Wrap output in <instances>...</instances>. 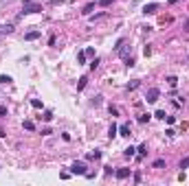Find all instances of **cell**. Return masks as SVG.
<instances>
[{"mask_svg":"<svg viewBox=\"0 0 189 186\" xmlns=\"http://www.w3.org/2000/svg\"><path fill=\"white\" fill-rule=\"evenodd\" d=\"M70 173H73V175H86V164L84 162H73V164H70Z\"/></svg>","mask_w":189,"mask_h":186,"instance_id":"6da1fadb","label":"cell"},{"mask_svg":"<svg viewBox=\"0 0 189 186\" xmlns=\"http://www.w3.org/2000/svg\"><path fill=\"white\" fill-rule=\"evenodd\" d=\"M158 96H161V90L158 88H149L147 92H145V101H147V103H156V101H158Z\"/></svg>","mask_w":189,"mask_h":186,"instance_id":"7a4b0ae2","label":"cell"},{"mask_svg":"<svg viewBox=\"0 0 189 186\" xmlns=\"http://www.w3.org/2000/svg\"><path fill=\"white\" fill-rule=\"evenodd\" d=\"M38 11H42V5H35V2H24L22 7V13H38Z\"/></svg>","mask_w":189,"mask_h":186,"instance_id":"3957f363","label":"cell"},{"mask_svg":"<svg viewBox=\"0 0 189 186\" xmlns=\"http://www.w3.org/2000/svg\"><path fill=\"white\" fill-rule=\"evenodd\" d=\"M156 11H158V5H156V2H149V5L143 7V13L145 15H152V13H156Z\"/></svg>","mask_w":189,"mask_h":186,"instance_id":"277c9868","label":"cell"},{"mask_svg":"<svg viewBox=\"0 0 189 186\" xmlns=\"http://www.w3.org/2000/svg\"><path fill=\"white\" fill-rule=\"evenodd\" d=\"M38 37H40V31H29V33L24 35L26 42H31V39H38Z\"/></svg>","mask_w":189,"mask_h":186,"instance_id":"5b68a950","label":"cell"},{"mask_svg":"<svg viewBox=\"0 0 189 186\" xmlns=\"http://www.w3.org/2000/svg\"><path fill=\"white\" fill-rule=\"evenodd\" d=\"M117 177H119V180H125V177H130V169H119V171H117Z\"/></svg>","mask_w":189,"mask_h":186,"instance_id":"8992f818","label":"cell"},{"mask_svg":"<svg viewBox=\"0 0 189 186\" xmlns=\"http://www.w3.org/2000/svg\"><path fill=\"white\" fill-rule=\"evenodd\" d=\"M119 136H123V138L130 136V127H128V125H121V127H119Z\"/></svg>","mask_w":189,"mask_h":186,"instance_id":"52a82bcc","label":"cell"},{"mask_svg":"<svg viewBox=\"0 0 189 186\" xmlns=\"http://www.w3.org/2000/svg\"><path fill=\"white\" fill-rule=\"evenodd\" d=\"M99 158H101V151H97V149L88 153V160H99Z\"/></svg>","mask_w":189,"mask_h":186,"instance_id":"ba28073f","label":"cell"},{"mask_svg":"<svg viewBox=\"0 0 189 186\" xmlns=\"http://www.w3.org/2000/svg\"><path fill=\"white\" fill-rule=\"evenodd\" d=\"M13 79L9 77V74H0V83H11Z\"/></svg>","mask_w":189,"mask_h":186,"instance_id":"9c48e42d","label":"cell"},{"mask_svg":"<svg viewBox=\"0 0 189 186\" xmlns=\"http://www.w3.org/2000/svg\"><path fill=\"white\" fill-rule=\"evenodd\" d=\"M92 9H94V5L90 2V5H86V7H84V11H81V13H84V15H90V11H92Z\"/></svg>","mask_w":189,"mask_h":186,"instance_id":"30bf717a","label":"cell"},{"mask_svg":"<svg viewBox=\"0 0 189 186\" xmlns=\"http://www.w3.org/2000/svg\"><path fill=\"white\" fill-rule=\"evenodd\" d=\"M31 105H33L35 110H42V101H40V99H33V101H31Z\"/></svg>","mask_w":189,"mask_h":186,"instance_id":"8fae6325","label":"cell"},{"mask_svg":"<svg viewBox=\"0 0 189 186\" xmlns=\"http://www.w3.org/2000/svg\"><path fill=\"white\" fill-rule=\"evenodd\" d=\"M117 132H119V127H117V125H112V127H110V132H108V136H110V138H115Z\"/></svg>","mask_w":189,"mask_h":186,"instance_id":"7c38bea8","label":"cell"},{"mask_svg":"<svg viewBox=\"0 0 189 186\" xmlns=\"http://www.w3.org/2000/svg\"><path fill=\"white\" fill-rule=\"evenodd\" d=\"M86 81H88V79L81 77V79H79V83H77V90H84V88H86Z\"/></svg>","mask_w":189,"mask_h":186,"instance_id":"4fadbf2b","label":"cell"},{"mask_svg":"<svg viewBox=\"0 0 189 186\" xmlns=\"http://www.w3.org/2000/svg\"><path fill=\"white\" fill-rule=\"evenodd\" d=\"M24 129H29V132H33V129H35L33 121H24Z\"/></svg>","mask_w":189,"mask_h":186,"instance_id":"5bb4252c","label":"cell"},{"mask_svg":"<svg viewBox=\"0 0 189 186\" xmlns=\"http://www.w3.org/2000/svg\"><path fill=\"white\" fill-rule=\"evenodd\" d=\"M136 88H139V81H136V79H134V81H130V83H128V90H136Z\"/></svg>","mask_w":189,"mask_h":186,"instance_id":"9a60e30c","label":"cell"},{"mask_svg":"<svg viewBox=\"0 0 189 186\" xmlns=\"http://www.w3.org/2000/svg\"><path fill=\"white\" fill-rule=\"evenodd\" d=\"M134 151H136V149H134V147H128V149H125V151H123V153H125V156H128V158H132V156H134Z\"/></svg>","mask_w":189,"mask_h":186,"instance_id":"2e32d148","label":"cell"},{"mask_svg":"<svg viewBox=\"0 0 189 186\" xmlns=\"http://www.w3.org/2000/svg\"><path fill=\"white\" fill-rule=\"evenodd\" d=\"M13 31V24H2V33H11Z\"/></svg>","mask_w":189,"mask_h":186,"instance_id":"e0dca14e","label":"cell"},{"mask_svg":"<svg viewBox=\"0 0 189 186\" xmlns=\"http://www.w3.org/2000/svg\"><path fill=\"white\" fill-rule=\"evenodd\" d=\"M167 83H169V85H176V83H178V79L172 74V77H167Z\"/></svg>","mask_w":189,"mask_h":186,"instance_id":"ac0fdd59","label":"cell"},{"mask_svg":"<svg viewBox=\"0 0 189 186\" xmlns=\"http://www.w3.org/2000/svg\"><path fill=\"white\" fill-rule=\"evenodd\" d=\"M154 116H156V118H161V121H165V116H167V114H165V112H163V110H158V112H156V114H154Z\"/></svg>","mask_w":189,"mask_h":186,"instance_id":"d6986e66","label":"cell"},{"mask_svg":"<svg viewBox=\"0 0 189 186\" xmlns=\"http://www.w3.org/2000/svg\"><path fill=\"white\" fill-rule=\"evenodd\" d=\"M136 151H139V156H145V153H147V147H145V145H141Z\"/></svg>","mask_w":189,"mask_h":186,"instance_id":"ffe728a7","label":"cell"},{"mask_svg":"<svg viewBox=\"0 0 189 186\" xmlns=\"http://www.w3.org/2000/svg\"><path fill=\"white\" fill-rule=\"evenodd\" d=\"M149 121V114H141L139 116V123H147Z\"/></svg>","mask_w":189,"mask_h":186,"instance_id":"44dd1931","label":"cell"},{"mask_svg":"<svg viewBox=\"0 0 189 186\" xmlns=\"http://www.w3.org/2000/svg\"><path fill=\"white\" fill-rule=\"evenodd\" d=\"M189 167V158H185V160H180V169H187Z\"/></svg>","mask_w":189,"mask_h":186,"instance_id":"7402d4cb","label":"cell"},{"mask_svg":"<svg viewBox=\"0 0 189 186\" xmlns=\"http://www.w3.org/2000/svg\"><path fill=\"white\" fill-rule=\"evenodd\" d=\"M77 61H79V64H84V61H86V53H79V55H77Z\"/></svg>","mask_w":189,"mask_h":186,"instance_id":"603a6c76","label":"cell"},{"mask_svg":"<svg viewBox=\"0 0 189 186\" xmlns=\"http://www.w3.org/2000/svg\"><path fill=\"white\" fill-rule=\"evenodd\" d=\"M84 53H86V57H94V48H86Z\"/></svg>","mask_w":189,"mask_h":186,"instance_id":"cb8c5ba5","label":"cell"},{"mask_svg":"<svg viewBox=\"0 0 189 186\" xmlns=\"http://www.w3.org/2000/svg\"><path fill=\"white\" fill-rule=\"evenodd\" d=\"M42 118H44V121H53V112H44V116H42Z\"/></svg>","mask_w":189,"mask_h":186,"instance_id":"d4e9b609","label":"cell"},{"mask_svg":"<svg viewBox=\"0 0 189 186\" xmlns=\"http://www.w3.org/2000/svg\"><path fill=\"white\" fill-rule=\"evenodd\" d=\"M161 167H165V160H156L154 162V169H161Z\"/></svg>","mask_w":189,"mask_h":186,"instance_id":"484cf974","label":"cell"},{"mask_svg":"<svg viewBox=\"0 0 189 186\" xmlns=\"http://www.w3.org/2000/svg\"><path fill=\"white\" fill-rule=\"evenodd\" d=\"M165 121H167V125H174L176 118H174V116H165Z\"/></svg>","mask_w":189,"mask_h":186,"instance_id":"4316f807","label":"cell"},{"mask_svg":"<svg viewBox=\"0 0 189 186\" xmlns=\"http://www.w3.org/2000/svg\"><path fill=\"white\" fill-rule=\"evenodd\" d=\"M143 55H145V57H149V55H152V48H149V46H145V48H143Z\"/></svg>","mask_w":189,"mask_h":186,"instance_id":"83f0119b","label":"cell"},{"mask_svg":"<svg viewBox=\"0 0 189 186\" xmlns=\"http://www.w3.org/2000/svg\"><path fill=\"white\" fill-rule=\"evenodd\" d=\"M97 66H99V59L94 57V59H92V64H90V68H92V70H94V68H97Z\"/></svg>","mask_w":189,"mask_h":186,"instance_id":"f1b7e54d","label":"cell"},{"mask_svg":"<svg viewBox=\"0 0 189 186\" xmlns=\"http://www.w3.org/2000/svg\"><path fill=\"white\" fill-rule=\"evenodd\" d=\"M0 116H7V107L5 105H0Z\"/></svg>","mask_w":189,"mask_h":186,"instance_id":"f546056e","label":"cell"},{"mask_svg":"<svg viewBox=\"0 0 189 186\" xmlns=\"http://www.w3.org/2000/svg\"><path fill=\"white\" fill-rule=\"evenodd\" d=\"M110 2H112V0H99V5H101V7H108Z\"/></svg>","mask_w":189,"mask_h":186,"instance_id":"4dcf8cb0","label":"cell"},{"mask_svg":"<svg viewBox=\"0 0 189 186\" xmlns=\"http://www.w3.org/2000/svg\"><path fill=\"white\" fill-rule=\"evenodd\" d=\"M185 31H189V20H187V22H185Z\"/></svg>","mask_w":189,"mask_h":186,"instance_id":"1f68e13d","label":"cell"},{"mask_svg":"<svg viewBox=\"0 0 189 186\" xmlns=\"http://www.w3.org/2000/svg\"><path fill=\"white\" fill-rule=\"evenodd\" d=\"M176 2H178V0H169V5H176Z\"/></svg>","mask_w":189,"mask_h":186,"instance_id":"d6a6232c","label":"cell"}]
</instances>
